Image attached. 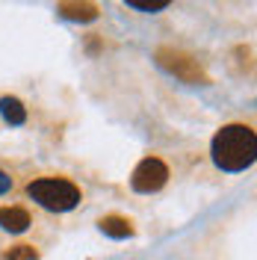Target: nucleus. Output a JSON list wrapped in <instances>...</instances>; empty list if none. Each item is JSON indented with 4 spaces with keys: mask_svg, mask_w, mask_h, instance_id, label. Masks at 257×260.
I'll use <instances>...</instances> for the list:
<instances>
[{
    "mask_svg": "<svg viewBox=\"0 0 257 260\" xmlns=\"http://www.w3.org/2000/svg\"><path fill=\"white\" fill-rule=\"evenodd\" d=\"M257 154L254 130L245 124H225L213 136V162L222 172H245Z\"/></svg>",
    "mask_w": 257,
    "mask_h": 260,
    "instance_id": "nucleus-1",
    "label": "nucleus"
},
{
    "mask_svg": "<svg viewBox=\"0 0 257 260\" xmlns=\"http://www.w3.org/2000/svg\"><path fill=\"white\" fill-rule=\"evenodd\" d=\"M27 195H30L36 204H42L45 210L50 213H65L74 210L80 204V189L65 178H39L27 186Z\"/></svg>",
    "mask_w": 257,
    "mask_h": 260,
    "instance_id": "nucleus-2",
    "label": "nucleus"
},
{
    "mask_svg": "<svg viewBox=\"0 0 257 260\" xmlns=\"http://www.w3.org/2000/svg\"><path fill=\"white\" fill-rule=\"evenodd\" d=\"M166 180H169V169H166V162L157 160V157H145V160L133 169L130 186H133L136 192H157V189L166 186Z\"/></svg>",
    "mask_w": 257,
    "mask_h": 260,
    "instance_id": "nucleus-3",
    "label": "nucleus"
},
{
    "mask_svg": "<svg viewBox=\"0 0 257 260\" xmlns=\"http://www.w3.org/2000/svg\"><path fill=\"white\" fill-rule=\"evenodd\" d=\"M0 228L9 234H21L30 228V213L21 207H0Z\"/></svg>",
    "mask_w": 257,
    "mask_h": 260,
    "instance_id": "nucleus-4",
    "label": "nucleus"
},
{
    "mask_svg": "<svg viewBox=\"0 0 257 260\" xmlns=\"http://www.w3.org/2000/svg\"><path fill=\"white\" fill-rule=\"evenodd\" d=\"M101 231L107 237H113V240H127V237H133V225H130V219H124V216H104L101 219Z\"/></svg>",
    "mask_w": 257,
    "mask_h": 260,
    "instance_id": "nucleus-5",
    "label": "nucleus"
},
{
    "mask_svg": "<svg viewBox=\"0 0 257 260\" xmlns=\"http://www.w3.org/2000/svg\"><path fill=\"white\" fill-rule=\"evenodd\" d=\"M0 115L9 121V124H24L27 121V110H24V104L18 101V98H0Z\"/></svg>",
    "mask_w": 257,
    "mask_h": 260,
    "instance_id": "nucleus-6",
    "label": "nucleus"
},
{
    "mask_svg": "<svg viewBox=\"0 0 257 260\" xmlns=\"http://www.w3.org/2000/svg\"><path fill=\"white\" fill-rule=\"evenodd\" d=\"M59 9H62L65 18H80V21H92L98 15L95 6H77V3H62Z\"/></svg>",
    "mask_w": 257,
    "mask_h": 260,
    "instance_id": "nucleus-7",
    "label": "nucleus"
},
{
    "mask_svg": "<svg viewBox=\"0 0 257 260\" xmlns=\"http://www.w3.org/2000/svg\"><path fill=\"white\" fill-rule=\"evenodd\" d=\"M6 260H39V251H36L33 245H15V248L6 254Z\"/></svg>",
    "mask_w": 257,
    "mask_h": 260,
    "instance_id": "nucleus-8",
    "label": "nucleus"
},
{
    "mask_svg": "<svg viewBox=\"0 0 257 260\" xmlns=\"http://www.w3.org/2000/svg\"><path fill=\"white\" fill-rule=\"evenodd\" d=\"M127 6L130 9H139V12H163L169 3L163 0V3H139V0H127Z\"/></svg>",
    "mask_w": 257,
    "mask_h": 260,
    "instance_id": "nucleus-9",
    "label": "nucleus"
},
{
    "mask_svg": "<svg viewBox=\"0 0 257 260\" xmlns=\"http://www.w3.org/2000/svg\"><path fill=\"white\" fill-rule=\"evenodd\" d=\"M9 189H12V178H9L6 172H0V195L9 192Z\"/></svg>",
    "mask_w": 257,
    "mask_h": 260,
    "instance_id": "nucleus-10",
    "label": "nucleus"
}]
</instances>
